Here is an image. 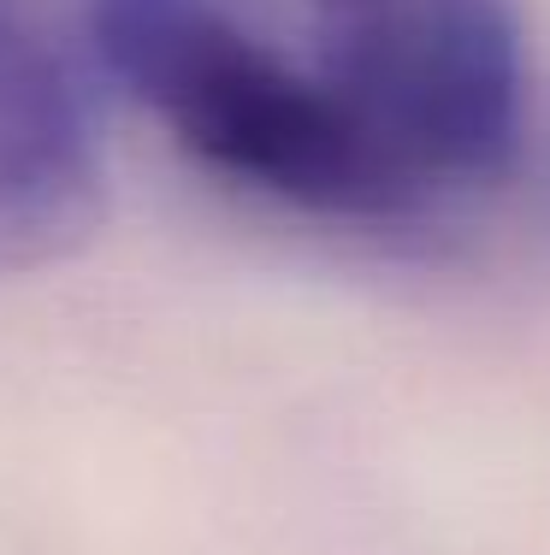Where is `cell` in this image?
<instances>
[{
	"instance_id": "obj_1",
	"label": "cell",
	"mask_w": 550,
	"mask_h": 555,
	"mask_svg": "<svg viewBox=\"0 0 550 555\" xmlns=\"http://www.w3.org/2000/svg\"><path fill=\"white\" fill-rule=\"evenodd\" d=\"M107 77L195 166L296 214L421 219L314 72H296L219 0H89Z\"/></svg>"
},
{
	"instance_id": "obj_2",
	"label": "cell",
	"mask_w": 550,
	"mask_h": 555,
	"mask_svg": "<svg viewBox=\"0 0 550 555\" xmlns=\"http://www.w3.org/2000/svg\"><path fill=\"white\" fill-rule=\"evenodd\" d=\"M314 77L414 214L515 178L527 60L509 0H320Z\"/></svg>"
},
{
	"instance_id": "obj_3",
	"label": "cell",
	"mask_w": 550,
	"mask_h": 555,
	"mask_svg": "<svg viewBox=\"0 0 550 555\" xmlns=\"http://www.w3.org/2000/svg\"><path fill=\"white\" fill-rule=\"evenodd\" d=\"M107 214L95 118L54 48L0 0V272L72 255Z\"/></svg>"
},
{
	"instance_id": "obj_4",
	"label": "cell",
	"mask_w": 550,
	"mask_h": 555,
	"mask_svg": "<svg viewBox=\"0 0 550 555\" xmlns=\"http://www.w3.org/2000/svg\"><path fill=\"white\" fill-rule=\"evenodd\" d=\"M545 202H550V166H545Z\"/></svg>"
}]
</instances>
